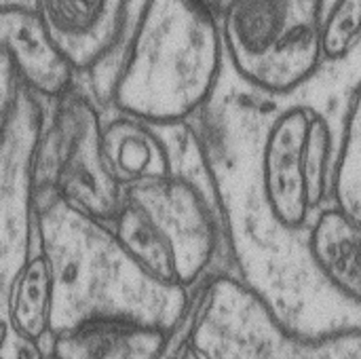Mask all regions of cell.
<instances>
[{
    "label": "cell",
    "mask_w": 361,
    "mask_h": 359,
    "mask_svg": "<svg viewBox=\"0 0 361 359\" xmlns=\"http://www.w3.org/2000/svg\"><path fill=\"white\" fill-rule=\"evenodd\" d=\"M38 359H57V355H55V353L51 351V347H49V349H47V351H44V353H42Z\"/></svg>",
    "instance_id": "5bb4252c"
},
{
    "label": "cell",
    "mask_w": 361,
    "mask_h": 359,
    "mask_svg": "<svg viewBox=\"0 0 361 359\" xmlns=\"http://www.w3.org/2000/svg\"><path fill=\"white\" fill-rule=\"evenodd\" d=\"M324 0H228L220 13L224 59L245 83L290 91L322 66Z\"/></svg>",
    "instance_id": "5b68a950"
},
{
    "label": "cell",
    "mask_w": 361,
    "mask_h": 359,
    "mask_svg": "<svg viewBox=\"0 0 361 359\" xmlns=\"http://www.w3.org/2000/svg\"><path fill=\"white\" fill-rule=\"evenodd\" d=\"M19 83H17V76L6 59V55L0 51V116L8 110V106L13 104L17 91H19Z\"/></svg>",
    "instance_id": "8fae6325"
},
{
    "label": "cell",
    "mask_w": 361,
    "mask_h": 359,
    "mask_svg": "<svg viewBox=\"0 0 361 359\" xmlns=\"http://www.w3.org/2000/svg\"><path fill=\"white\" fill-rule=\"evenodd\" d=\"M144 0H27L91 95L106 108L125 38Z\"/></svg>",
    "instance_id": "8992f818"
},
{
    "label": "cell",
    "mask_w": 361,
    "mask_h": 359,
    "mask_svg": "<svg viewBox=\"0 0 361 359\" xmlns=\"http://www.w3.org/2000/svg\"><path fill=\"white\" fill-rule=\"evenodd\" d=\"M360 15L361 0H324L322 61H343L360 51Z\"/></svg>",
    "instance_id": "30bf717a"
},
{
    "label": "cell",
    "mask_w": 361,
    "mask_h": 359,
    "mask_svg": "<svg viewBox=\"0 0 361 359\" xmlns=\"http://www.w3.org/2000/svg\"><path fill=\"white\" fill-rule=\"evenodd\" d=\"M224 68L218 13L205 0H144L125 38L106 108L148 121H190Z\"/></svg>",
    "instance_id": "7a4b0ae2"
},
{
    "label": "cell",
    "mask_w": 361,
    "mask_h": 359,
    "mask_svg": "<svg viewBox=\"0 0 361 359\" xmlns=\"http://www.w3.org/2000/svg\"><path fill=\"white\" fill-rule=\"evenodd\" d=\"M190 121L237 281L292 334L360 332V315L328 294L309 254L319 218L343 207L338 163L360 121V51L322 61L305 83L281 93L245 83L224 59L214 93Z\"/></svg>",
    "instance_id": "6da1fadb"
},
{
    "label": "cell",
    "mask_w": 361,
    "mask_h": 359,
    "mask_svg": "<svg viewBox=\"0 0 361 359\" xmlns=\"http://www.w3.org/2000/svg\"><path fill=\"white\" fill-rule=\"evenodd\" d=\"M0 2H23V4H27V0H0Z\"/></svg>",
    "instance_id": "9a60e30c"
},
{
    "label": "cell",
    "mask_w": 361,
    "mask_h": 359,
    "mask_svg": "<svg viewBox=\"0 0 361 359\" xmlns=\"http://www.w3.org/2000/svg\"><path fill=\"white\" fill-rule=\"evenodd\" d=\"M106 108L78 80L47 102L30 161V201H59L72 212L110 224L123 188L108 171L102 150Z\"/></svg>",
    "instance_id": "277c9868"
},
{
    "label": "cell",
    "mask_w": 361,
    "mask_h": 359,
    "mask_svg": "<svg viewBox=\"0 0 361 359\" xmlns=\"http://www.w3.org/2000/svg\"><path fill=\"white\" fill-rule=\"evenodd\" d=\"M0 51L19 87L42 102L63 95L80 80L30 4L0 2Z\"/></svg>",
    "instance_id": "52a82bcc"
},
{
    "label": "cell",
    "mask_w": 361,
    "mask_h": 359,
    "mask_svg": "<svg viewBox=\"0 0 361 359\" xmlns=\"http://www.w3.org/2000/svg\"><path fill=\"white\" fill-rule=\"evenodd\" d=\"M51 315H53V269L42 248L38 224L30 209L25 256L8 288L6 317L13 334L19 341L34 347H51L44 345V339H51Z\"/></svg>",
    "instance_id": "9c48e42d"
},
{
    "label": "cell",
    "mask_w": 361,
    "mask_h": 359,
    "mask_svg": "<svg viewBox=\"0 0 361 359\" xmlns=\"http://www.w3.org/2000/svg\"><path fill=\"white\" fill-rule=\"evenodd\" d=\"M171 330L131 317H87L51 339L57 359H161Z\"/></svg>",
    "instance_id": "ba28073f"
},
{
    "label": "cell",
    "mask_w": 361,
    "mask_h": 359,
    "mask_svg": "<svg viewBox=\"0 0 361 359\" xmlns=\"http://www.w3.org/2000/svg\"><path fill=\"white\" fill-rule=\"evenodd\" d=\"M205 2H207V4H209L214 11H216V13H220V8H222V6H224L228 0H205Z\"/></svg>",
    "instance_id": "4fadbf2b"
},
{
    "label": "cell",
    "mask_w": 361,
    "mask_h": 359,
    "mask_svg": "<svg viewBox=\"0 0 361 359\" xmlns=\"http://www.w3.org/2000/svg\"><path fill=\"white\" fill-rule=\"evenodd\" d=\"M108 229L152 281L184 292L207 284L226 241L203 148L165 176L123 186Z\"/></svg>",
    "instance_id": "3957f363"
},
{
    "label": "cell",
    "mask_w": 361,
    "mask_h": 359,
    "mask_svg": "<svg viewBox=\"0 0 361 359\" xmlns=\"http://www.w3.org/2000/svg\"><path fill=\"white\" fill-rule=\"evenodd\" d=\"M190 336H192V334H190ZM178 359H203V358H201V353L192 347V343L188 341V343H186V347H184V351L180 353V358Z\"/></svg>",
    "instance_id": "7c38bea8"
},
{
    "label": "cell",
    "mask_w": 361,
    "mask_h": 359,
    "mask_svg": "<svg viewBox=\"0 0 361 359\" xmlns=\"http://www.w3.org/2000/svg\"><path fill=\"white\" fill-rule=\"evenodd\" d=\"M0 359H8V358H6V353H4L2 349H0Z\"/></svg>",
    "instance_id": "2e32d148"
}]
</instances>
